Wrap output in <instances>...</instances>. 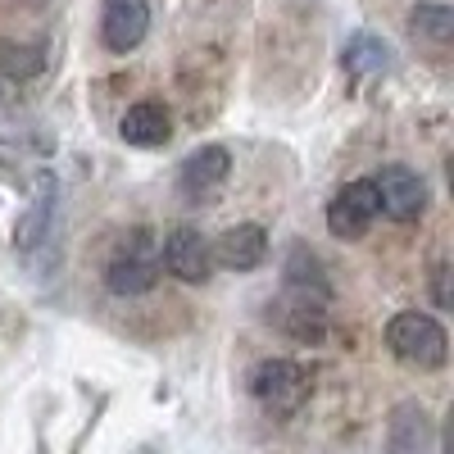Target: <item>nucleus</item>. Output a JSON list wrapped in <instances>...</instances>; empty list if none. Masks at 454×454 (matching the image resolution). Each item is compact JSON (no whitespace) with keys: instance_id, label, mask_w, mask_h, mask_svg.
Listing matches in <instances>:
<instances>
[{"instance_id":"nucleus-4","label":"nucleus","mask_w":454,"mask_h":454,"mask_svg":"<svg viewBox=\"0 0 454 454\" xmlns=\"http://www.w3.org/2000/svg\"><path fill=\"white\" fill-rule=\"evenodd\" d=\"M382 214V200H377V182L372 177H359V182H346L340 192L332 196L327 205V232L336 241H359L368 227Z\"/></svg>"},{"instance_id":"nucleus-10","label":"nucleus","mask_w":454,"mask_h":454,"mask_svg":"<svg viewBox=\"0 0 454 454\" xmlns=\"http://www.w3.org/2000/svg\"><path fill=\"white\" fill-rule=\"evenodd\" d=\"M214 250V269H232V273H254L269 259V232L259 223H237L232 232H223Z\"/></svg>"},{"instance_id":"nucleus-2","label":"nucleus","mask_w":454,"mask_h":454,"mask_svg":"<svg viewBox=\"0 0 454 454\" xmlns=\"http://www.w3.org/2000/svg\"><path fill=\"white\" fill-rule=\"evenodd\" d=\"M160 282V246L150 232H132L128 241H119V250L109 254V269H105V286L114 295H145L150 286Z\"/></svg>"},{"instance_id":"nucleus-14","label":"nucleus","mask_w":454,"mask_h":454,"mask_svg":"<svg viewBox=\"0 0 454 454\" xmlns=\"http://www.w3.org/2000/svg\"><path fill=\"white\" fill-rule=\"evenodd\" d=\"M409 36L432 42V46H445L454 36V10L441 5V0H419V5L409 10Z\"/></svg>"},{"instance_id":"nucleus-15","label":"nucleus","mask_w":454,"mask_h":454,"mask_svg":"<svg viewBox=\"0 0 454 454\" xmlns=\"http://www.w3.org/2000/svg\"><path fill=\"white\" fill-rule=\"evenodd\" d=\"M51 192H55V186H51V177H42V192H36V200L27 205V214L19 218V227H14V246L19 250H36V246H42V237H46V227H51Z\"/></svg>"},{"instance_id":"nucleus-17","label":"nucleus","mask_w":454,"mask_h":454,"mask_svg":"<svg viewBox=\"0 0 454 454\" xmlns=\"http://www.w3.org/2000/svg\"><path fill=\"white\" fill-rule=\"evenodd\" d=\"M432 300H436V305L441 309H450V263H441V269H436V278H432Z\"/></svg>"},{"instance_id":"nucleus-3","label":"nucleus","mask_w":454,"mask_h":454,"mask_svg":"<svg viewBox=\"0 0 454 454\" xmlns=\"http://www.w3.org/2000/svg\"><path fill=\"white\" fill-rule=\"evenodd\" d=\"M309 391H314V382H309V372L300 368L295 359H263L250 372V395L263 409H273V413H295L300 404L309 400Z\"/></svg>"},{"instance_id":"nucleus-13","label":"nucleus","mask_w":454,"mask_h":454,"mask_svg":"<svg viewBox=\"0 0 454 454\" xmlns=\"http://www.w3.org/2000/svg\"><path fill=\"white\" fill-rule=\"evenodd\" d=\"M391 64H395V55L377 42L372 32H355L346 42V51H340V68H346L350 78H372V73H387Z\"/></svg>"},{"instance_id":"nucleus-8","label":"nucleus","mask_w":454,"mask_h":454,"mask_svg":"<svg viewBox=\"0 0 454 454\" xmlns=\"http://www.w3.org/2000/svg\"><path fill=\"white\" fill-rule=\"evenodd\" d=\"M150 32V0H105L100 14V42L114 55H128Z\"/></svg>"},{"instance_id":"nucleus-11","label":"nucleus","mask_w":454,"mask_h":454,"mask_svg":"<svg viewBox=\"0 0 454 454\" xmlns=\"http://www.w3.org/2000/svg\"><path fill=\"white\" fill-rule=\"evenodd\" d=\"M432 441H436V427L427 419L423 404L404 400L395 413H391V427H387V454H432Z\"/></svg>"},{"instance_id":"nucleus-1","label":"nucleus","mask_w":454,"mask_h":454,"mask_svg":"<svg viewBox=\"0 0 454 454\" xmlns=\"http://www.w3.org/2000/svg\"><path fill=\"white\" fill-rule=\"evenodd\" d=\"M387 346H391L395 359L423 368V372L445 368V359H450V336H445V327H441L432 314H423V309L395 314V318L387 323Z\"/></svg>"},{"instance_id":"nucleus-6","label":"nucleus","mask_w":454,"mask_h":454,"mask_svg":"<svg viewBox=\"0 0 454 454\" xmlns=\"http://www.w3.org/2000/svg\"><path fill=\"white\" fill-rule=\"evenodd\" d=\"M372 182H377V200H382V209H387L391 218L413 223V218L427 209V182H423L419 168H409V164H387Z\"/></svg>"},{"instance_id":"nucleus-16","label":"nucleus","mask_w":454,"mask_h":454,"mask_svg":"<svg viewBox=\"0 0 454 454\" xmlns=\"http://www.w3.org/2000/svg\"><path fill=\"white\" fill-rule=\"evenodd\" d=\"M42 64H46L42 46H5L0 51V73H5V78H36Z\"/></svg>"},{"instance_id":"nucleus-12","label":"nucleus","mask_w":454,"mask_h":454,"mask_svg":"<svg viewBox=\"0 0 454 454\" xmlns=\"http://www.w3.org/2000/svg\"><path fill=\"white\" fill-rule=\"evenodd\" d=\"M119 137H123L128 145H141V150L164 145V141L173 137V119H168V109H164L160 100H137L123 119H119Z\"/></svg>"},{"instance_id":"nucleus-9","label":"nucleus","mask_w":454,"mask_h":454,"mask_svg":"<svg viewBox=\"0 0 454 454\" xmlns=\"http://www.w3.org/2000/svg\"><path fill=\"white\" fill-rule=\"evenodd\" d=\"M227 173H232V155H227L223 145H200L192 160H182L177 192H182V200H209L227 182Z\"/></svg>"},{"instance_id":"nucleus-5","label":"nucleus","mask_w":454,"mask_h":454,"mask_svg":"<svg viewBox=\"0 0 454 454\" xmlns=\"http://www.w3.org/2000/svg\"><path fill=\"white\" fill-rule=\"evenodd\" d=\"M282 295L291 300V305H309V309H323L327 300H332V282H327V273H323L318 254H314L305 241H295V246L286 250Z\"/></svg>"},{"instance_id":"nucleus-7","label":"nucleus","mask_w":454,"mask_h":454,"mask_svg":"<svg viewBox=\"0 0 454 454\" xmlns=\"http://www.w3.org/2000/svg\"><path fill=\"white\" fill-rule=\"evenodd\" d=\"M160 269H168L177 282L200 286L214 273V250H209V241L196 232V227H177V232L164 241V250H160Z\"/></svg>"}]
</instances>
